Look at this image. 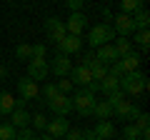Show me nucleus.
<instances>
[{"label":"nucleus","instance_id":"nucleus-1","mask_svg":"<svg viewBox=\"0 0 150 140\" xmlns=\"http://www.w3.org/2000/svg\"><path fill=\"white\" fill-rule=\"evenodd\" d=\"M145 88H148V75L140 70H133V73L120 78V93L123 95H140V93H145Z\"/></svg>","mask_w":150,"mask_h":140},{"label":"nucleus","instance_id":"nucleus-2","mask_svg":"<svg viewBox=\"0 0 150 140\" xmlns=\"http://www.w3.org/2000/svg\"><path fill=\"white\" fill-rule=\"evenodd\" d=\"M110 40H115V30H112L110 23H98V25H93L88 30V45L93 50L100 48V45H108Z\"/></svg>","mask_w":150,"mask_h":140},{"label":"nucleus","instance_id":"nucleus-3","mask_svg":"<svg viewBox=\"0 0 150 140\" xmlns=\"http://www.w3.org/2000/svg\"><path fill=\"white\" fill-rule=\"evenodd\" d=\"M70 100H73V110H75L78 115L90 118L93 105H95V95H93V93H88L85 88H83V90H78V93H75V98H70Z\"/></svg>","mask_w":150,"mask_h":140},{"label":"nucleus","instance_id":"nucleus-4","mask_svg":"<svg viewBox=\"0 0 150 140\" xmlns=\"http://www.w3.org/2000/svg\"><path fill=\"white\" fill-rule=\"evenodd\" d=\"M50 75V68H48V60L45 58H33L28 60V78L30 80H45V78Z\"/></svg>","mask_w":150,"mask_h":140},{"label":"nucleus","instance_id":"nucleus-5","mask_svg":"<svg viewBox=\"0 0 150 140\" xmlns=\"http://www.w3.org/2000/svg\"><path fill=\"white\" fill-rule=\"evenodd\" d=\"M63 25H65V33H68V35H78V38H80L83 30L88 28V18L83 15V13H70V18Z\"/></svg>","mask_w":150,"mask_h":140},{"label":"nucleus","instance_id":"nucleus-6","mask_svg":"<svg viewBox=\"0 0 150 140\" xmlns=\"http://www.w3.org/2000/svg\"><path fill=\"white\" fill-rule=\"evenodd\" d=\"M45 35H48V40H53V43L58 45L60 40L68 35L63 20H60V18H48V20H45Z\"/></svg>","mask_w":150,"mask_h":140},{"label":"nucleus","instance_id":"nucleus-7","mask_svg":"<svg viewBox=\"0 0 150 140\" xmlns=\"http://www.w3.org/2000/svg\"><path fill=\"white\" fill-rule=\"evenodd\" d=\"M45 130H48V135H50V138L60 140V138H65V133L70 130V123H68V118H63V115H55L53 120H48Z\"/></svg>","mask_w":150,"mask_h":140},{"label":"nucleus","instance_id":"nucleus-8","mask_svg":"<svg viewBox=\"0 0 150 140\" xmlns=\"http://www.w3.org/2000/svg\"><path fill=\"white\" fill-rule=\"evenodd\" d=\"M112 20H115L112 30L118 33L120 38H128V35H133V33H135V25H133V15H128V13H118V15L112 18Z\"/></svg>","mask_w":150,"mask_h":140},{"label":"nucleus","instance_id":"nucleus-9","mask_svg":"<svg viewBox=\"0 0 150 140\" xmlns=\"http://www.w3.org/2000/svg\"><path fill=\"white\" fill-rule=\"evenodd\" d=\"M48 108L53 110L55 115H63V118H68V113H73V100H70V95H55L53 100H48Z\"/></svg>","mask_w":150,"mask_h":140},{"label":"nucleus","instance_id":"nucleus-10","mask_svg":"<svg viewBox=\"0 0 150 140\" xmlns=\"http://www.w3.org/2000/svg\"><path fill=\"white\" fill-rule=\"evenodd\" d=\"M48 68H50V73H55V78H68L70 68H73V63H70V55L58 53V55L53 58V63H48Z\"/></svg>","mask_w":150,"mask_h":140},{"label":"nucleus","instance_id":"nucleus-11","mask_svg":"<svg viewBox=\"0 0 150 140\" xmlns=\"http://www.w3.org/2000/svg\"><path fill=\"white\" fill-rule=\"evenodd\" d=\"M18 93H20V98L23 100H35L38 95H40V88H38V83L35 80H30V78H20L18 80Z\"/></svg>","mask_w":150,"mask_h":140},{"label":"nucleus","instance_id":"nucleus-12","mask_svg":"<svg viewBox=\"0 0 150 140\" xmlns=\"http://www.w3.org/2000/svg\"><path fill=\"white\" fill-rule=\"evenodd\" d=\"M80 48H83V38H78V35H65L58 43V53L63 55H75L80 53Z\"/></svg>","mask_w":150,"mask_h":140},{"label":"nucleus","instance_id":"nucleus-13","mask_svg":"<svg viewBox=\"0 0 150 140\" xmlns=\"http://www.w3.org/2000/svg\"><path fill=\"white\" fill-rule=\"evenodd\" d=\"M68 80L73 83V85H80V88H85L88 83L93 80V75H90V70L85 68V65H75V68H70V73H68Z\"/></svg>","mask_w":150,"mask_h":140},{"label":"nucleus","instance_id":"nucleus-14","mask_svg":"<svg viewBox=\"0 0 150 140\" xmlns=\"http://www.w3.org/2000/svg\"><path fill=\"white\" fill-rule=\"evenodd\" d=\"M93 53H95V60H98V63H103V65H112L115 60H120L118 53H115V48H112V43L100 45V48H95Z\"/></svg>","mask_w":150,"mask_h":140},{"label":"nucleus","instance_id":"nucleus-15","mask_svg":"<svg viewBox=\"0 0 150 140\" xmlns=\"http://www.w3.org/2000/svg\"><path fill=\"white\" fill-rule=\"evenodd\" d=\"M30 118H33V115L28 113V110L15 108V110L10 113V120H8V123H10L15 130H20V128H28V125H30Z\"/></svg>","mask_w":150,"mask_h":140},{"label":"nucleus","instance_id":"nucleus-16","mask_svg":"<svg viewBox=\"0 0 150 140\" xmlns=\"http://www.w3.org/2000/svg\"><path fill=\"white\" fill-rule=\"evenodd\" d=\"M93 133H95L100 140H112L115 138V125H112L110 120H100V123L93 128Z\"/></svg>","mask_w":150,"mask_h":140},{"label":"nucleus","instance_id":"nucleus-17","mask_svg":"<svg viewBox=\"0 0 150 140\" xmlns=\"http://www.w3.org/2000/svg\"><path fill=\"white\" fill-rule=\"evenodd\" d=\"M98 120H110L112 118V108H110V103L108 100H95V105H93V113Z\"/></svg>","mask_w":150,"mask_h":140},{"label":"nucleus","instance_id":"nucleus-18","mask_svg":"<svg viewBox=\"0 0 150 140\" xmlns=\"http://www.w3.org/2000/svg\"><path fill=\"white\" fill-rule=\"evenodd\" d=\"M130 110H133V103L125 100V98L112 105V115H115L118 120H128V118H130Z\"/></svg>","mask_w":150,"mask_h":140},{"label":"nucleus","instance_id":"nucleus-19","mask_svg":"<svg viewBox=\"0 0 150 140\" xmlns=\"http://www.w3.org/2000/svg\"><path fill=\"white\" fill-rule=\"evenodd\" d=\"M133 25H135V30H148L150 28V13L145 8H140L138 13H133Z\"/></svg>","mask_w":150,"mask_h":140},{"label":"nucleus","instance_id":"nucleus-20","mask_svg":"<svg viewBox=\"0 0 150 140\" xmlns=\"http://www.w3.org/2000/svg\"><path fill=\"white\" fill-rule=\"evenodd\" d=\"M112 48H115V53H118V58H125V55H130V53H133V40L120 38V35H118V40L112 43Z\"/></svg>","mask_w":150,"mask_h":140},{"label":"nucleus","instance_id":"nucleus-21","mask_svg":"<svg viewBox=\"0 0 150 140\" xmlns=\"http://www.w3.org/2000/svg\"><path fill=\"white\" fill-rule=\"evenodd\" d=\"M15 110V98L10 93H0V115H10Z\"/></svg>","mask_w":150,"mask_h":140},{"label":"nucleus","instance_id":"nucleus-22","mask_svg":"<svg viewBox=\"0 0 150 140\" xmlns=\"http://www.w3.org/2000/svg\"><path fill=\"white\" fill-rule=\"evenodd\" d=\"M120 90V80L118 78H112V75H105L100 80V93H105V95H110V93Z\"/></svg>","mask_w":150,"mask_h":140},{"label":"nucleus","instance_id":"nucleus-23","mask_svg":"<svg viewBox=\"0 0 150 140\" xmlns=\"http://www.w3.org/2000/svg\"><path fill=\"white\" fill-rule=\"evenodd\" d=\"M140 8H145V0H120V13L133 15V13L140 10Z\"/></svg>","mask_w":150,"mask_h":140},{"label":"nucleus","instance_id":"nucleus-24","mask_svg":"<svg viewBox=\"0 0 150 140\" xmlns=\"http://www.w3.org/2000/svg\"><path fill=\"white\" fill-rule=\"evenodd\" d=\"M88 70H90V75H93V80H98V83H100L103 78L108 75V65H103V63H98V60H93V63L88 65Z\"/></svg>","mask_w":150,"mask_h":140},{"label":"nucleus","instance_id":"nucleus-25","mask_svg":"<svg viewBox=\"0 0 150 140\" xmlns=\"http://www.w3.org/2000/svg\"><path fill=\"white\" fill-rule=\"evenodd\" d=\"M120 63H123V68L128 70V73H133V70H138L140 68V55L135 53H130V55H125V58H120Z\"/></svg>","mask_w":150,"mask_h":140},{"label":"nucleus","instance_id":"nucleus-26","mask_svg":"<svg viewBox=\"0 0 150 140\" xmlns=\"http://www.w3.org/2000/svg\"><path fill=\"white\" fill-rule=\"evenodd\" d=\"M135 43L143 48V53L150 50V33L148 30H135Z\"/></svg>","mask_w":150,"mask_h":140},{"label":"nucleus","instance_id":"nucleus-27","mask_svg":"<svg viewBox=\"0 0 150 140\" xmlns=\"http://www.w3.org/2000/svg\"><path fill=\"white\" fill-rule=\"evenodd\" d=\"M30 58H33V45L20 43L15 48V60H30Z\"/></svg>","mask_w":150,"mask_h":140},{"label":"nucleus","instance_id":"nucleus-28","mask_svg":"<svg viewBox=\"0 0 150 140\" xmlns=\"http://www.w3.org/2000/svg\"><path fill=\"white\" fill-rule=\"evenodd\" d=\"M15 138H18V130L10 123H0V140H15Z\"/></svg>","mask_w":150,"mask_h":140},{"label":"nucleus","instance_id":"nucleus-29","mask_svg":"<svg viewBox=\"0 0 150 140\" xmlns=\"http://www.w3.org/2000/svg\"><path fill=\"white\" fill-rule=\"evenodd\" d=\"M123 140H140V130L135 128L133 123H128L123 128Z\"/></svg>","mask_w":150,"mask_h":140},{"label":"nucleus","instance_id":"nucleus-30","mask_svg":"<svg viewBox=\"0 0 150 140\" xmlns=\"http://www.w3.org/2000/svg\"><path fill=\"white\" fill-rule=\"evenodd\" d=\"M40 93H43L45 103H48V100H53L55 95H60V93H58V88H55V83H48V85H45V88H43V90H40Z\"/></svg>","mask_w":150,"mask_h":140},{"label":"nucleus","instance_id":"nucleus-31","mask_svg":"<svg viewBox=\"0 0 150 140\" xmlns=\"http://www.w3.org/2000/svg\"><path fill=\"white\" fill-rule=\"evenodd\" d=\"M55 88H58V93H63V95H68V93L73 90V83H70L68 78H60V80L55 83Z\"/></svg>","mask_w":150,"mask_h":140},{"label":"nucleus","instance_id":"nucleus-32","mask_svg":"<svg viewBox=\"0 0 150 140\" xmlns=\"http://www.w3.org/2000/svg\"><path fill=\"white\" fill-rule=\"evenodd\" d=\"M135 128H138V130H145V128H150V115L148 113H140L138 115V120H135Z\"/></svg>","mask_w":150,"mask_h":140},{"label":"nucleus","instance_id":"nucleus-33","mask_svg":"<svg viewBox=\"0 0 150 140\" xmlns=\"http://www.w3.org/2000/svg\"><path fill=\"white\" fill-rule=\"evenodd\" d=\"M30 123L35 125V130H45V125H48V118L40 113H35V118H30Z\"/></svg>","mask_w":150,"mask_h":140},{"label":"nucleus","instance_id":"nucleus-34","mask_svg":"<svg viewBox=\"0 0 150 140\" xmlns=\"http://www.w3.org/2000/svg\"><path fill=\"white\" fill-rule=\"evenodd\" d=\"M15 140H35V130H30V128H20L18 130V138Z\"/></svg>","mask_w":150,"mask_h":140},{"label":"nucleus","instance_id":"nucleus-35","mask_svg":"<svg viewBox=\"0 0 150 140\" xmlns=\"http://www.w3.org/2000/svg\"><path fill=\"white\" fill-rule=\"evenodd\" d=\"M45 53H48L45 45H33V58H45ZM33 58H30V60H33Z\"/></svg>","mask_w":150,"mask_h":140},{"label":"nucleus","instance_id":"nucleus-36","mask_svg":"<svg viewBox=\"0 0 150 140\" xmlns=\"http://www.w3.org/2000/svg\"><path fill=\"white\" fill-rule=\"evenodd\" d=\"M123 93H120V90H115V93H110V95H108V103H110V108H112V105H115V103H118V100H123Z\"/></svg>","mask_w":150,"mask_h":140},{"label":"nucleus","instance_id":"nucleus-37","mask_svg":"<svg viewBox=\"0 0 150 140\" xmlns=\"http://www.w3.org/2000/svg\"><path fill=\"white\" fill-rule=\"evenodd\" d=\"M65 140H83V130H68Z\"/></svg>","mask_w":150,"mask_h":140},{"label":"nucleus","instance_id":"nucleus-38","mask_svg":"<svg viewBox=\"0 0 150 140\" xmlns=\"http://www.w3.org/2000/svg\"><path fill=\"white\" fill-rule=\"evenodd\" d=\"M80 8H83L80 0H68V10L70 13H80Z\"/></svg>","mask_w":150,"mask_h":140},{"label":"nucleus","instance_id":"nucleus-39","mask_svg":"<svg viewBox=\"0 0 150 140\" xmlns=\"http://www.w3.org/2000/svg\"><path fill=\"white\" fill-rule=\"evenodd\" d=\"M140 113H143V110H140L138 105H133V110H130V118H128V120H133V123H135V120H138V115H140Z\"/></svg>","mask_w":150,"mask_h":140},{"label":"nucleus","instance_id":"nucleus-40","mask_svg":"<svg viewBox=\"0 0 150 140\" xmlns=\"http://www.w3.org/2000/svg\"><path fill=\"white\" fill-rule=\"evenodd\" d=\"M83 140H100V138H98L93 130H83Z\"/></svg>","mask_w":150,"mask_h":140},{"label":"nucleus","instance_id":"nucleus-41","mask_svg":"<svg viewBox=\"0 0 150 140\" xmlns=\"http://www.w3.org/2000/svg\"><path fill=\"white\" fill-rule=\"evenodd\" d=\"M25 103H28V100H23V98H18V100H15V108H20V110H25Z\"/></svg>","mask_w":150,"mask_h":140},{"label":"nucleus","instance_id":"nucleus-42","mask_svg":"<svg viewBox=\"0 0 150 140\" xmlns=\"http://www.w3.org/2000/svg\"><path fill=\"white\" fill-rule=\"evenodd\" d=\"M35 140H55V138H50V135L45 133V135H40V138H35Z\"/></svg>","mask_w":150,"mask_h":140},{"label":"nucleus","instance_id":"nucleus-43","mask_svg":"<svg viewBox=\"0 0 150 140\" xmlns=\"http://www.w3.org/2000/svg\"><path fill=\"white\" fill-rule=\"evenodd\" d=\"M80 3H88V0H80Z\"/></svg>","mask_w":150,"mask_h":140}]
</instances>
